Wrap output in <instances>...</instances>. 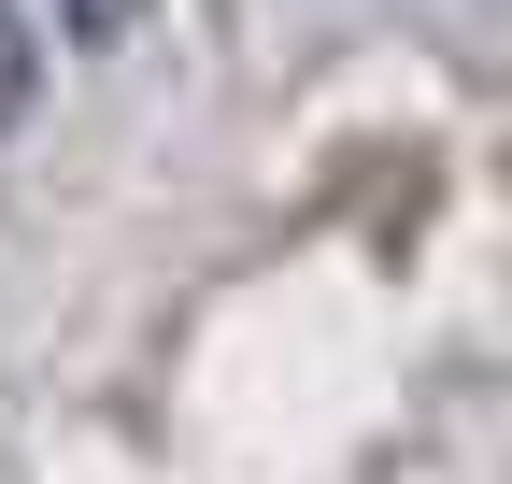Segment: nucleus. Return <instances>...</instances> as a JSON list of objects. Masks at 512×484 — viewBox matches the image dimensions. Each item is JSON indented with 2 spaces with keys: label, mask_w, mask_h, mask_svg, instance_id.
<instances>
[{
  "label": "nucleus",
  "mask_w": 512,
  "mask_h": 484,
  "mask_svg": "<svg viewBox=\"0 0 512 484\" xmlns=\"http://www.w3.org/2000/svg\"><path fill=\"white\" fill-rule=\"evenodd\" d=\"M143 15H157V0H57V43H86V57H128V43H143Z\"/></svg>",
  "instance_id": "nucleus-1"
},
{
  "label": "nucleus",
  "mask_w": 512,
  "mask_h": 484,
  "mask_svg": "<svg viewBox=\"0 0 512 484\" xmlns=\"http://www.w3.org/2000/svg\"><path fill=\"white\" fill-rule=\"evenodd\" d=\"M29 72H43V43H29V15H0V129L29 114Z\"/></svg>",
  "instance_id": "nucleus-2"
}]
</instances>
